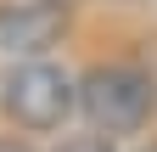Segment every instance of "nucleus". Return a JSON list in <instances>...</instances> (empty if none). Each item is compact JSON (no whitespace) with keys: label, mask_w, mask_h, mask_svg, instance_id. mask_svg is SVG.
<instances>
[{"label":"nucleus","mask_w":157,"mask_h":152,"mask_svg":"<svg viewBox=\"0 0 157 152\" xmlns=\"http://www.w3.org/2000/svg\"><path fill=\"white\" fill-rule=\"evenodd\" d=\"M78 113L90 118L95 135H135L157 113V79L140 62H95L78 79Z\"/></svg>","instance_id":"obj_1"},{"label":"nucleus","mask_w":157,"mask_h":152,"mask_svg":"<svg viewBox=\"0 0 157 152\" xmlns=\"http://www.w3.org/2000/svg\"><path fill=\"white\" fill-rule=\"evenodd\" d=\"M0 107H6V118L17 130H34V135L62 130L78 113V79L67 68H56L51 56L45 62H17L6 73V85H0Z\"/></svg>","instance_id":"obj_2"},{"label":"nucleus","mask_w":157,"mask_h":152,"mask_svg":"<svg viewBox=\"0 0 157 152\" xmlns=\"http://www.w3.org/2000/svg\"><path fill=\"white\" fill-rule=\"evenodd\" d=\"M73 0H6L0 6V51L17 62H45V51L67 34Z\"/></svg>","instance_id":"obj_3"},{"label":"nucleus","mask_w":157,"mask_h":152,"mask_svg":"<svg viewBox=\"0 0 157 152\" xmlns=\"http://www.w3.org/2000/svg\"><path fill=\"white\" fill-rule=\"evenodd\" d=\"M56 152H118V146H112L107 135H95V130H90V135H67Z\"/></svg>","instance_id":"obj_4"},{"label":"nucleus","mask_w":157,"mask_h":152,"mask_svg":"<svg viewBox=\"0 0 157 152\" xmlns=\"http://www.w3.org/2000/svg\"><path fill=\"white\" fill-rule=\"evenodd\" d=\"M0 152H39V146H28V141H0Z\"/></svg>","instance_id":"obj_5"},{"label":"nucleus","mask_w":157,"mask_h":152,"mask_svg":"<svg viewBox=\"0 0 157 152\" xmlns=\"http://www.w3.org/2000/svg\"><path fill=\"white\" fill-rule=\"evenodd\" d=\"M140 152H157V141H151V146H140Z\"/></svg>","instance_id":"obj_6"}]
</instances>
